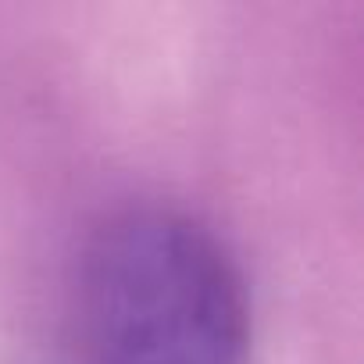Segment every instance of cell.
Masks as SVG:
<instances>
[{
  "label": "cell",
  "mask_w": 364,
  "mask_h": 364,
  "mask_svg": "<svg viewBox=\"0 0 364 364\" xmlns=\"http://www.w3.org/2000/svg\"><path fill=\"white\" fill-rule=\"evenodd\" d=\"M97 364H247L250 307L222 243L175 211L111 218L82 261Z\"/></svg>",
  "instance_id": "obj_1"
}]
</instances>
